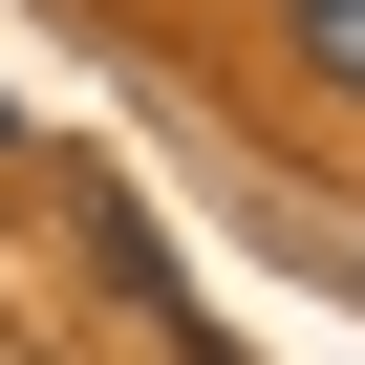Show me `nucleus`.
<instances>
[{"label": "nucleus", "mask_w": 365, "mask_h": 365, "mask_svg": "<svg viewBox=\"0 0 365 365\" xmlns=\"http://www.w3.org/2000/svg\"><path fill=\"white\" fill-rule=\"evenodd\" d=\"M279 43H301V65H322V86L365 108V0H279Z\"/></svg>", "instance_id": "f257e3e1"}, {"label": "nucleus", "mask_w": 365, "mask_h": 365, "mask_svg": "<svg viewBox=\"0 0 365 365\" xmlns=\"http://www.w3.org/2000/svg\"><path fill=\"white\" fill-rule=\"evenodd\" d=\"M301 258H322V279H344V301H365V237H301Z\"/></svg>", "instance_id": "f03ea898"}, {"label": "nucleus", "mask_w": 365, "mask_h": 365, "mask_svg": "<svg viewBox=\"0 0 365 365\" xmlns=\"http://www.w3.org/2000/svg\"><path fill=\"white\" fill-rule=\"evenodd\" d=\"M0 129H22V108H0Z\"/></svg>", "instance_id": "7ed1b4c3"}]
</instances>
